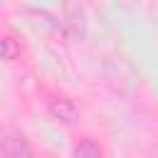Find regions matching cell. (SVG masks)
<instances>
[{"instance_id": "3", "label": "cell", "mask_w": 158, "mask_h": 158, "mask_svg": "<svg viewBox=\"0 0 158 158\" xmlns=\"http://www.w3.org/2000/svg\"><path fill=\"white\" fill-rule=\"evenodd\" d=\"M17 54H20L17 42H15L12 37H2V40H0V57H2V59H15Z\"/></svg>"}, {"instance_id": "2", "label": "cell", "mask_w": 158, "mask_h": 158, "mask_svg": "<svg viewBox=\"0 0 158 158\" xmlns=\"http://www.w3.org/2000/svg\"><path fill=\"white\" fill-rule=\"evenodd\" d=\"M2 153L5 156H30V146H27V138L20 133V131H10L5 138H2Z\"/></svg>"}, {"instance_id": "4", "label": "cell", "mask_w": 158, "mask_h": 158, "mask_svg": "<svg viewBox=\"0 0 158 158\" xmlns=\"http://www.w3.org/2000/svg\"><path fill=\"white\" fill-rule=\"evenodd\" d=\"M74 156H79V158H84V156H101V148H99L91 138H84V141L74 148Z\"/></svg>"}, {"instance_id": "1", "label": "cell", "mask_w": 158, "mask_h": 158, "mask_svg": "<svg viewBox=\"0 0 158 158\" xmlns=\"http://www.w3.org/2000/svg\"><path fill=\"white\" fill-rule=\"evenodd\" d=\"M49 114H52L54 118L64 121V123H72V121L79 116L74 101L67 99V96H54V99H49Z\"/></svg>"}]
</instances>
